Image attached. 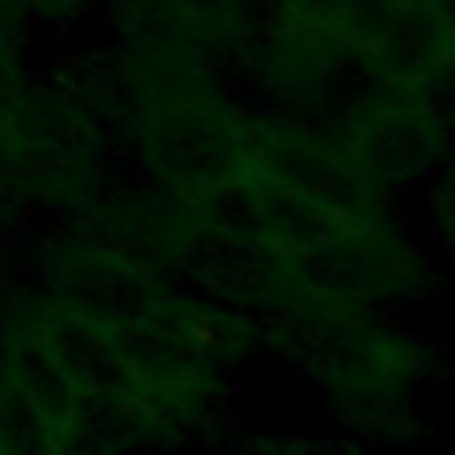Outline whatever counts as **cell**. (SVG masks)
Returning a JSON list of instances; mask_svg holds the SVG:
<instances>
[{"label": "cell", "instance_id": "obj_1", "mask_svg": "<svg viewBox=\"0 0 455 455\" xmlns=\"http://www.w3.org/2000/svg\"><path fill=\"white\" fill-rule=\"evenodd\" d=\"M117 160L103 53H60L0 100V235L85 217Z\"/></svg>", "mask_w": 455, "mask_h": 455}, {"label": "cell", "instance_id": "obj_2", "mask_svg": "<svg viewBox=\"0 0 455 455\" xmlns=\"http://www.w3.org/2000/svg\"><path fill=\"white\" fill-rule=\"evenodd\" d=\"M323 412L363 444L416 437V398L437 377L434 345L384 309L348 313L291 345Z\"/></svg>", "mask_w": 455, "mask_h": 455}, {"label": "cell", "instance_id": "obj_3", "mask_svg": "<svg viewBox=\"0 0 455 455\" xmlns=\"http://www.w3.org/2000/svg\"><path fill=\"white\" fill-rule=\"evenodd\" d=\"M238 89L274 110L320 117L355 82L345 0H259L252 36L231 68Z\"/></svg>", "mask_w": 455, "mask_h": 455}, {"label": "cell", "instance_id": "obj_4", "mask_svg": "<svg viewBox=\"0 0 455 455\" xmlns=\"http://www.w3.org/2000/svg\"><path fill=\"white\" fill-rule=\"evenodd\" d=\"M419 231L437 256L441 270L455 274V149L416 188Z\"/></svg>", "mask_w": 455, "mask_h": 455}, {"label": "cell", "instance_id": "obj_5", "mask_svg": "<svg viewBox=\"0 0 455 455\" xmlns=\"http://www.w3.org/2000/svg\"><path fill=\"white\" fill-rule=\"evenodd\" d=\"M409 60L455 110V4L441 7L412 39Z\"/></svg>", "mask_w": 455, "mask_h": 455}, {"label": "cell", "instance_id": "obj_6", "mask_svg": "<svg viewBox=\"0 0 455 455\" xmlns=\"http://www.w3.org/2000/svg\"><path fill=\"white\" fill-rule=\"evenodd\" d=\"M14 7L25 14L39 39L68 36L85 21L100 18V0H14Z\"/></svg>", "mask_w": 455, "mask_h": 455}, {"label": "cell", "instance_id": "obj_7", "mask_svg": "<svg viewBox=\"0 0 455 455\" xmlns=\"http://www.w3.org/2000/svg\"><path fill=\"white\" fill-rule=\"evenodd\" d=\"M36 36L25 28V25H18V21H11V18H4L0 14V100L7 96V92H14L36 68H32V50H36Z\"/></svg>", "mask_w": 455, "mask_h": 455}, {"label": "cell", "instance_id": "obj_8", "mask_svg": "<svg viewBox=\"0 0 455 455\" xmlns=\"http://www.w3.org/2000/svg\"><path fill=\"white\" fill-rule=\"evenodd\" d=\"M341 455H373V451H363V448H352V451H341Z\"/></svg>", "mask_w": 455, "mask_h": 455}]
</instances>
